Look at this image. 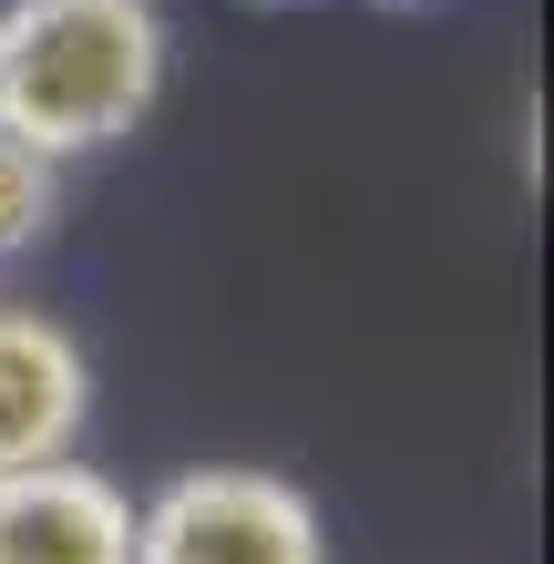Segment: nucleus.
Returning <instances> with one entry per match:
<instances>
[{"instance_id":"obj_3","label":"nucleus","mask_w":554,"mask_h":564,"mask_svg":"<svg viewBox=\"0 0 554 564\" xmlns=\"http://www.w3.org/2000/svg\"><path fill=\"white\" fill-rule=\"evenodd\" d=\"M0 564H134V492L73 452L0 473Z\"/></svg>"},{"instance_id":"obj_1","label":"nucleus","mask_w":554,"mask_h":564,"mask_svg":"<svg viewBox=\"0 0 554 564\" xmlns=\"http://www.w3.org/2000/svg\"><path fill=\"white\" fill-rule=\"evenodd\" d=\"M165 0H0V134L83 164L144 134L165 104Z\"/></svg>"},{"instance_id":"obj_2","label":"nucleus","mask_w":554,"mask_h":564,"mask_svg":"<svg viewBox=\"0 0 554 564\" xmlns=\"http://www.w3.org/2000/svg\"><path fill=\"white\" fill-rule=\"evenodd\" d=\"M134 564H329V523L287 473L195 462L134 503Z\"/></svg>"},{"instance_id":"obj_6","label":"nucleus","mask_w":554,"mask_h":564,"mask_svg":"<svg viewBox=\"0 0 554 564\" xmlns=\"http://www.w3.org/2000/svg\"><path fill=\"white\" fill-rule=\"evenodd\" d=\"M390 11H411V0H390Z\"/></svg>"},{"instance_id":"obj_4","label":"nucleus","mask_w":554,"mask_h":564,"mask_svg":"<svg viewBox=\"0 0 554 564\" xmlns=\"http://www.w3.org/2000/svg\"><path fill=\"white\" fill-rule=\"evenodd\" d=\"M93 421V359L52 308L0 297V473L62 462Z\"/></svg>"},{"instance_id":"obj_5","label":"nucleus","mask_w":554,"mask_h":564,"mask_svg":"<svg viewBox=\"0 0 554 564\" xmlns=\"http://www.w3.org/2000/svg\"><path fill=\"white\" fill-rule=\"evenodd\" d=\"M52 226H62V164L31 154L21 134H0V268L31 257Z\"/></svg>"}]
</instances>
